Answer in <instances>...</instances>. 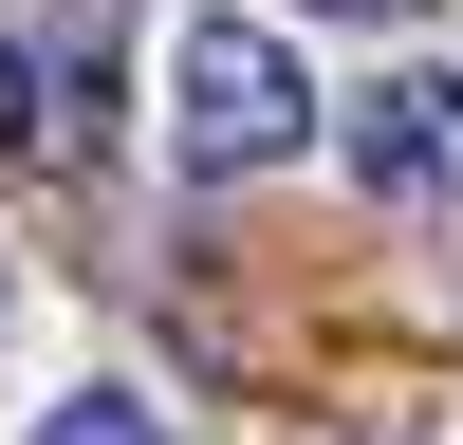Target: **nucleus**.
Masks as SVG:
<instances>
[{"instance_id":"1","label":"nucleus","mask_w":463,"mask_h":445,"mask_svg":"<svg viewBox=\"0 0 463 445\" xmlns=\"http://www.w3.org/2000/svg\"><path fill=\"white\" fill-rule=\"evenodd\" d=\"M316 74H297V37L279 19H167V167H204V185H241V167H279V148H316Z\"/></svg>"},{"instance_id":"2","label":"nucleus","mask_w":463,"mask_h":445,"mask_svg":"<svg viewBox=\"0 0 463 445\" xmlns=\"http://www.w3.org/2000/svg\"><path fill=\"white\" fill-rule=\"evenodd\" d=\"M334 167H353L390 222H463V74L390 56L371 93H334Z\"/></svg>"},{"instance_id":"3","label":"nucleus","mask_w":463,"mask_h":445,"mask_svg":"<svg viewBox=\"0 0 463 445\" xmlns=\"http://www.w3.org/2000/svg\"><path fill=\"white\" fill-rule=\"evenodd\" d=\"M111 37H130V0H56V37H37V111H56V167H93V148H111Z\"/></svg>"},{"instance_id":"4","label":"nucleus","mask_w":463,"mask_h":445,"mask_svg":"<svg viewBox=\"0 0 463 445\" xmlns=\"http://www.w3.org/2000/svg\"><path fill=\"white\" fill-rule=\"evenodd\" d=\"M19 445H167V408H148V390H74V408H37Z\"/></svg>"},{"instance_id":"5","label":"nucleus","mask_w":463,"mask_h":445,"mask_svg":"<svg viewBox=\"0 0 463 445\" xmlns=\"http://www.w3.org/2000/svg\"><path fill=\"white\" fill-rule=\"evenodd\" d=\"M0 148H56V111H37V37H0Z\"/></svg>"},{"instance_id":"6","label":"nucleus","mask_w":463,"mask_h":445,"mask_svg":"<svg viewBox=\"0 0 463 445\" xmlns=\"http://www.w3.org/2000/svg\"><path fill=\"white\" fill-rule=\"evenodd\" d=\"M0 353H19V260H0Z\"/></svg>"},{"instance_id":"7","label":"nucleus","mask_w":463,"mask_h":445,"mask_svg":"<svg viewBox=\"0 0 463 445\" xmlns=\"http://www.w3.org/2000/svg\"><path fill=\"white\" fill-rule=\"evenodd\" d=\"M316 19H408V0H316Z\"/></svg>"}]
</instances>
